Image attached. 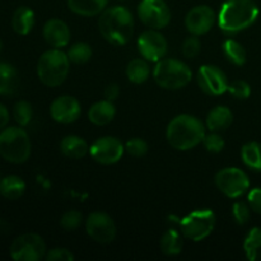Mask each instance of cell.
Wrapping results in <instances>:
<instances>
[{"instance_id":"cell-6","label":"cell","mask_w":261,"mask_h":261,"mask_svg":"<svg viewBox=\"0 0 261 261\" xmlns=\"http://www.w3.org/2000/svg\"><path fill=\"white\" fill-rule=\"evenodd\" d=\"M0 155L10 163H23L31 155V140L20 127H7L0 133Z\"/></svg>"},{"instance_id":"cell-12","label":"cell","mask_w":261,"mask_h":261,"mask_svg":"<svg viewBox=\"0 0 261 261\" xmlns=\"http://www.w3.org/2000/svg\"><path fill=\"white\" fill-rule=\"evenodd\" d=\"M196 79L201 91L209 96H221L228 91L229 82L226 73L216 65L200 66Z\"/></svg>"},{"instance_id":"cell-37","label":"cell","mask_w":261,"mask_h":261,"mask_svg":"<svg viewBox=\"0 0 261 261\" xmlns=\"http://www.w3.org/2000/svg\"><path fill=\"white\" fill-rule=\"evenodd\" d=\"M181 50H182V54L185 58L188 59L196 58L201 51V42L198 38V36L191 35L190 37L186 38V40L184 41Z\"/></svg>"},{"instance_id":"cell-1","label":"cell","mask_w":261,"mask_h":261,"mask_svg":"<svg viewBox=\"0 0 261 261\" xmlns=\"http://www.w3.org/2000/svg\"><path fill=\"white\" fill-rule=\"evenodd\" d=\"M98 27L107 42L115 46L126 45L134 33V18L127 8L115 5L101 13Z\"/></svg>"},{"instance_id":"cell-5","label":"cell","mask_w":261,"mask_h":261,"mask_svg":"<svg viewBox=\"0 0 261 261\" xmlns=\"http://www.w3.org/2000/svg\"><path fill=\"white\" fill-rule=\"evenodd\" d=\"M190 68L182 61L177 59H161L157 61L154 70H153V78L155 83L161 88L168 89V91H176L188 86L191 81Z\"/></svg>"},{"instance_id":"cell-34","label":"cell","mask_w":261,"mask_h":261,"mask_svg":"<svg viewBox=\"0 0 261 261\" xmlns=\"http://www.w3.org/2000/svg\"><path fill=\"white\" fill-rule=\"evenodd\" d=\"M125 152L133 157H143L148 152V143L142 138H132L125 144Z\"/></svg>"},{"instance_id":"cell-15","label":"cell","mask_w":261,"mask_h":261,"mask_svg":"<svg viewBox=\"0 0 261 261\" xmlns=\"http://www.w3.org/2000/svg\"><path fill=\"white\" fill-rule=\"evenodd\" d=\"M216 22V13L208 5H198L189 10L185 17L186 30L195 36L205 35L213 28Z\"/></svg>"},{"instance_id":"cell-4","label":"cell","mask_w":261,"mask_h":261,"mask_svg":"<svg viewBox=\"0 0 261 261\" xmlns=\"http://www.w3.org/2000/svg\"><path fill=\"white\" fill-rule=\"evenodd\" d=\"M70 70L68 54L60 48H53L41 55L37 63L38 79L47 87H58L65 82Z\"/></svg>"},{"instance_id":"cell-14","label":"cell","mask_w":261,"mask_h":261,"mask_svg":"<svg viewBox=\"0 0 261 261\" xmlns=\"http://www.w3.org/2000/svg\"><path fill=\"white\" fill-rule=\"evenodd\" d=\"M167 41L158 30L144 31L138 38V50L148 61H160L167 54Z\"/></svg>"},{"instance_id":"cell-42","label":"cell","mask_w":261,"mask_h":261,"mask_svg":"<svg viewBox=\"0 0 261 261\" xmlns=\"http://www.w3.org/2000/svg\"><path fill=\"white\" fill-rule=\"evenodd\" d=\"M0 47H2V42H0Z\"/></svg>"},{"instance_id":"cell-32","label":"cell","mask_w":261,"mask_h":261,"mask_svg":"<svg viewBox=\"0 0 261 261\" xmlns=\"http://www.w3.org/2000/svg\"><path fill=\"white\" fill-rule=\"evenodd\" d=\"M83 222V216L79 211H68L61 216L60 218V226L63 227L65 231H75Z\"/></svg>"},{"instance_id":"cell-23","label":"cell","mask_w":261,"mask_h":261,"mask_svg":"<svg viewBox=\"0 0 261 261\" xmlns=\"http://www.w3.org/2000/svg\"><path fill=\"white\" fill-rule=\"evenodd\" d=\"M35 25V13L28 7H19L12 18V27L18 35H28Z\"/></svg>"},{"instance_id":"cell-13","label":"cell","mask_w":261,"mask_h":261,"mask_svg":"<svg viewBox=\"0 0 261 261\" xmlns=\"http://www.w3.org/2000/svg\"><path fill=\"white\" fill-rule=\"evenodd\" d=\"M125 145L115 137L98 138L89 148L91 157L101 165H114L124 155Z\"/></svg>"},{"instance_id":"cell-8","label":"cell","mask_w":261,"mask_h":261,"mask_svg":"<svg viewBox=\"0 0 261 261\" xmlns=\"http://www.w3.org/2000/svg\"><path fill=\"white\" fill-rule=\"evenodd\" d=\"M10 257L15 261H38L46 256V244L36 233H24L10 245Z\"/></svg>"},{"instance_id":"cell-20","label":"cell","mask_w":261,"mask_h":261,"mask_svg":"<svg viewBox=\"0 0 261 261\" xmlns=\"http://www.w3.org/2000/svg\"><path fill=\"white\" fill-rule=\"evenodd\" d=\"M109 0H68V7L82 17H94L106 9Z\"/></svg>"},{"instance_id":"cell-30","label":"cell","mask_w":261,"mask_h":261,"mask_svg":"<svg viewBox=\"0 0 261 261\" xmlns=\"http://www.w3.org/2000/svg\"><path fill=\"white\" fill-rule=\"evenodd\" d=\"M68 58L70 63L74 64H86L92 58V48L88 43L78 42L69 48Z\"/></svg>"},{"instance_id":"cell-36","label":"cell","mask_w":261,"mask_h":261,"mask_svg":"<svg viewBox=\"0 0 261 261\" xmlns=\"http://www.w3.org/2000/svg\"><path fill=\"white\" fill-rule=\"evenodd\" d=\"M203 144L208 152L221 153L223 150L226 143H224V139L222 138V135H219L217 132H212L211 134H205V137L203 139Z\"/></svg>"},{"instance_id":"cell-11","label":"cell","mask_w":261,"mask_h":261,"mask_svg":"<svg viewBox=\"0 0 261 261\" xmlns=\"http://www.w3.org/2000/svg\"><path fill=\"white\" fill-rule=\"evenodd\" d=\"M86 231L98 244H111L116 237V226L111 217L103 212H93L86 221Z\"/></svg>"},{"instance_id":"cell-16","label":"cell","mask_w":261,"mask_h":261,"mask_svg":"<svg viewBox=\"0 0 261 261\" xmlns=\"http://www.w3.org/2000/svg\"><path fill=\"white\" fill-rule=\"evenodd\" d=\"M50 114L51 117L59 124H71L81 116L82 106L74 97L61 96L53 101Z\"/></svg>"},{"instance_id":"cell-21","label":"cell","mask_w":261,"mask_h":261,"mask_svg":"<svg viewBox=\"0 0 261 261\" xmlns=\"http://www.w3.org/2000/svg\"><path fill=\"white\" fill-rule=\"evenodd\" d=\"M60 150L65 157L81 160L89 152V147L83 138L78 135H68L60 142Z\"/></svg>"},{"instance_id":"cell-41","label":"cell","mask_w":261,"mask_h":261,"mask_svg":"<svg viewBox=\"0 0 261 261\" xmlns=\"http://www.w3.org/2000/svg\"><path fill=\"white\" fill-rule=\"evenodd\" d=\"M8 122H9V112L4 105L0 103V130L4 129Z\"/></svg>"},{"instance_id":"cell-33","label":"cell","mask_w":261,"mask_h":261,"mask_svg":"<svg viewBox=\"0 0 261 261\" xmlns=\"http://www.w3.org/2000/svg\"><path fill=\"white\" fill-rule=\"evenodd\" d=\"M228 92L237 99H247L251 96V87L246 81L237 79L228 84Z\"/></svg>"},{"instance_id":"cell-40","label":"cell","mask_w":261,"mask_h":261,"mask_svg":"<svg viewBox=\"0 0 261 261\" xmlns=\"http://www.w3.org/2000/svg\"><path fill=\"white\" fill-rule=\"evenodd\" d=\"M120 94V87L116 83H111L105 89V98L109 101H115Z\"/></svg>"},{"instance_id":"cell-39","label":"cell","mask_w":261,"mask_h":261,"mask_svg":"<svg viewBox=\"0 0 261 261\" xmlns=\"http://www.w3.org/2000/svg\"><path fill=\"white\" fill-rule=\"evenodd\" d=\"M247 200H249V205L251 211L261 214V188L252 189L249 193Z\"/></svg>"},{"instance_id":"cell-19","label":"cell","mask_w":261,"mask_h":261,"mask_svg":"<svg viewBox=\"0 0 261 261\" xmlns=\"http://www.w3.org/2000/svg\"><path fill=\"white\" fill-rule=\"evenodd\" d=\"M233 122V114L227 106H217L211 110L206 116L205 124L211 132H223Z\"/></svg>"},{"instance_id":"cell-22","label":"cell","mask_w":261,"mask_h":261,"mask_svg":"<svg viewBox=\"0 0 261 261\" xmlns=\"http://www.w3.org/2000/svg\"><path fill=\"white\" fill-rule=\"evenodd\" d=\"M19 78L14 66L9 63L0 61V94L12 96L17 92Z\"/></svg>"},{"instance_id":"cell-25","label":"cell","mask_w":261,"mask_h":261,"mask_svg":"<svg viewBox=\"0 0 261 261\" xmlns=\"http://www.w3.org/2000/svg\"><path fill=\"white\" fill-rule=\"evenodd\" d=\"M160 246L165 255H167V256H176V255H178L182 251V236L176 229H168L161 237Z\"/></svg>"},{"instance_id":"cell-7","label":"cell","mask_w":261,"mask_h":261,"mask_svg":"<svg viewBox=\"0 0 261 261\" xmlns=\"http://www.w3.org/2000/svg\"><path fill=\"white\" fill-rule=\"evenodd\" d=\"M216 227V214L211 209H198L184 217L180 222L181 233L191 241H203Z\"/></svg>"},{"instance_id":"cell-18","label":"cell","mask_w":261,"mask_h":261,"mask_svg":"<svg viewBox=\"0 0 261 261\" xmlns=\"http://www.w3.org/2000/svg\"><path fill=\"white\" fill-rule=\"evenodd\" d=\"M115 115H116V109L112 101L102 99L92 105L88 111V119L97 126H105L115 119Z\"/></svg>"},{"instance_id":"cell-43","label":"cell","mask_w":261,"mask_h":261,"mask_svg":"<svg viewBox=\"0 0 261 261\" xmlns=\"http://www.w3.org/2000/svg\"><path fill=\"white\" fill-rule=\"evenodd\" d=\"M0 181H2V178H0Z\"/></svg>"},{"instance_id":"cell-38","label":"cell","mask_w":261,"mask_h":261,"mask_svg":"<svg viewBox=\"0 0 261 261\" xmlns=\"http://www.w3.org/2000/svg\"><path fill=\"white\" fill-rule=\"evenodd\" d=\"M45 259L47 261H73L75 256L70 250L64 249V247H56V249L46 252Z\"/></svg>"},{"instance_id":"cell-24","label":"cell","mask_w":261,"mask_h":261,"mask_svg":"<svg viewBox=\"0 0 261 261\" xmlns=\"http://www.w3.org/2000/svg\"><path fill=\"white\" fill-rule=\"evenodd\" d=\"M25 184L18 176H7L0 181V194L9 200H17L24 194Z\"/></svg>"},{"instance_id":"cell-27","label":"cell","mask_w":261,"mask_h":261,"mask_svg":"<svg viewBox=\"0 0 261 261\" xmlns=\"http://www.w3.org/2000/svg\"><path fill=\"white\" fill-rule=\"evenodd\" d=\"M242 162L250 170L261 172V144L257 142H250L241 149Z\"/></svg>"},{"instance_id":"cell-35","label":"cell","mask_w":261,"mask_h":261,"mask_svg":"<svg viewBox=\"0 0 261 261\" xmlns=\"http://www.w3.org/2000/svg\"><path fill=\"white\" fill-rule=\"evenodd\" d=\"M232 216H233L237 224L244 226L249 222L250 217H251V208H250L249 204L244 203V201H236L232 206Z\"/></svg>"},{"instance_id":"cell-17","label":"cell","mask_w":261,"mask_h":261,"mask_svg":"<svg viewBox=\"0 0 261 261\" xmlns=\"http://www.w3.org/2000/svg\"><path fill=\"white\" fill-rule=\"evenodd\" d=\"M43 38L51 47H65L70 42V30L64 20L54 18L43 25Z\"/></svg>"},{"instance_id":"cell-31","label":"cell","mask_w":261,"mask_h":261,"mask_svg":"<svg viewBox=\"0 0 261 261\" xmlns=\"http://www.w3.org/2000/svg\"><path fill=\"white\" fill-rule=\"evenodd\" d=\"M13 116L19 126H27L33 116V110L30 102L18 101L13 109Z\"/></svg>"},{"instance_id":"cell-29","label":"cell","mask_w":261,"mask_h":261,"mask_svg":"<svg viewBox=\"0 0 261 261\" xmlns=\"http://www.w3.org/2000/svg\"><path fill=\"white\" fill-rule=\"evenodd\" d=\"M222 47H223V53L229 63L239 66L244 65L246 63V50L239 41L228 38V40L224 41Z\"/></svg>"},{"instance_id":"cell-9","label":"cell","mask_w":261,"mask_h":261,"mask_svg":"<svg viewBox=\"0 0 261 261\" xmlns=\"http://www.w3.org/2000/svg\"><path fill=\"white\" fill-rule=\"evenodd\" d=\"M214 181L219 191L231 199L240 198L250 188L249 176L237 167H227L218 171Z\"/></svg>"},{"instance_id":"cell-28","label":"cell","mask_w":261,"mask_h":261,"mask_svg":"<svg viewBox=\"0 0 261 261\" xmlns=\"http://www.w3.org/2000/svg\"><path fill=\"white\" fill-rule=\"evenodd\" d=\"M244 250L246 257L250 261L261 259V228L254 227L250 229L244 241Z\"/></svg>"},{"instance_id":"cell-2","label":"cell","mask_w":261,"mask_h":261,"mask_svg":"<svg viewBox=\"0 0 261 261\" xmlns=\"http://www.w3.org/2000/svg\"><path fill=\"white\" fill-rule=\"evenodd\" d=\"M205 137L204 124L189 114H182L172 119L166 130L167 142L173 149L189 150L203 143Z\"/></svg>"},{"instance_id":"cell-10","label":"cell","mask_w":261,"mask_h":261,"mask_svg":"<svg viewBox=\"0 0 261 261\" xmlns=\"http://www.w3.org/2000/svg\"><path fill=\"white\" fill-rule=\"evenodd\" d=\"M138 15L152 30H162L171 22V10L165 0H142L138 7Z\"/></svg>"},{"instance_id":"cell-26","label":"cell","mask_w":261,"mask_h":261,"mask_svg":"<svg viewBox=\"0 0 261 261\" xmlns=\"http://www.w3.org/2000/svg\"><path fill=\"white\" fill-rule=\"evenodd\" d=\"M150 68L145 59H133L126 66V76L135 84H142L149 78Z\"/></svg>"},{"instance_id":"cell-3","label":"cell","mask_w":261,"mask_h":261,"mask_svg":"<svg viewBox=\"0 0 261 261\" xmlns=\"http://www.w3.org/2000/svg\"><path fill=\"white\" fill-rule=\"evenodd\" d=\"M259 17V8L254 0H226L218 14V25L227 35L249 28Z\"/></svg>"}]
</instances>
